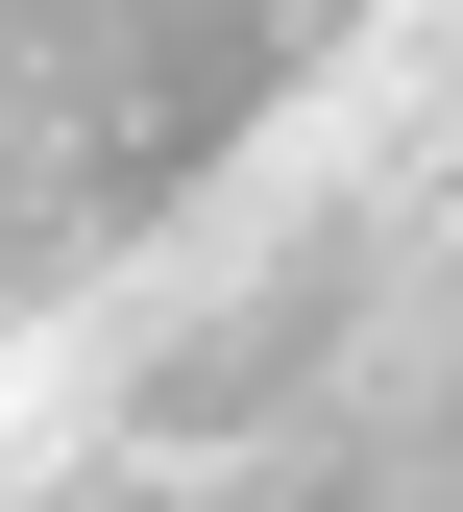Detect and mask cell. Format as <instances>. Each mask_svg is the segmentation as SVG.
Returning <instances> with one entry per match:
<instances>
[{
    "mask_svg": "<svg viewBox=\"0 0 463 512\" xmlns=\"http://www.w3.org/2000/svg\"><path fill=\"white\" fill-rule=\"evenodd\" d=\"M390 0H0V293H98L171 244Z\"/></svg>",
    "mask_w": 463,
    "mask_h": 512,
    "instance_id": "7a4b0ae2",
    "label": "cell"
},
{
    "mask_svg": "<svg viewBox=\"0 0 463 512\" xmlns=\"http://www.w3.org/2000/svg\"><path fill=\"white\" fill-rule=\"evenodd\" d=\"M0 512H463V0H390L98 269L74 366L0 415Z\"/></svg>",
    "mask_w": 463,
    "mask_h": 512,
    "instance_id": "6da1fadb",
    "label": "cell"
}]
</instances>
